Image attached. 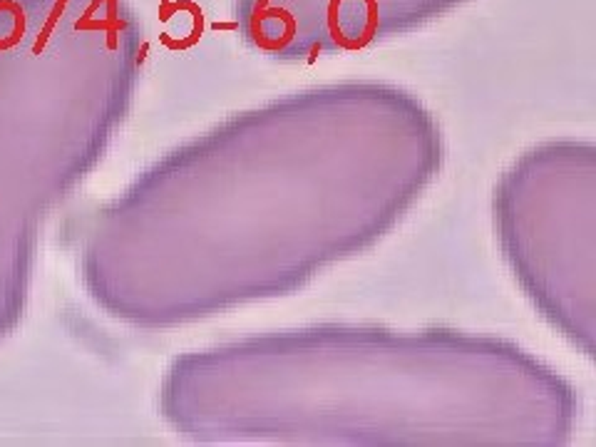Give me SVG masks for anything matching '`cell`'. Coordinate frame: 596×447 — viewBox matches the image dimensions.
Returning <instances> with one entry per match:
<instances>
[{
  "label": "cell",
  "mask_w": 596,
  "mask_h": 447,
  "mask_svg": "<svg viewBox=\"0 0 596 447\" xmlns=\"http://www.w3.org/2000/svg\"><path fill=\"white\" fill-rule=\"evenodd\" d=\"M0 10H10L15 15V30H13V35L10 38H0V50H10L25 35V10L17 3H13V0H0Z\"/></svg>",
  "instance_id": "obj_1"
},
{
  "label": "cell",
  "mask_w": 596,
  "mask_h": 447,
  "mask_svg": "<svg viewBox=\"0 0 596 447\" xmlns=\"http://www.w3.org/2000/svg\"><path fill=\"white\" fill-rule=\"evenodd\" d=\"M65 3L67 0H57V6H55V10H52V15H50V20L45 22V28H43V33H40V38H38V43H35V52H43V47H45V43H48V38H50V33H52V28H55V22H57V17H60V13H62V8H65Z\"/></svg>",
  "instance_id": "obj_2"
}]
</instances>
